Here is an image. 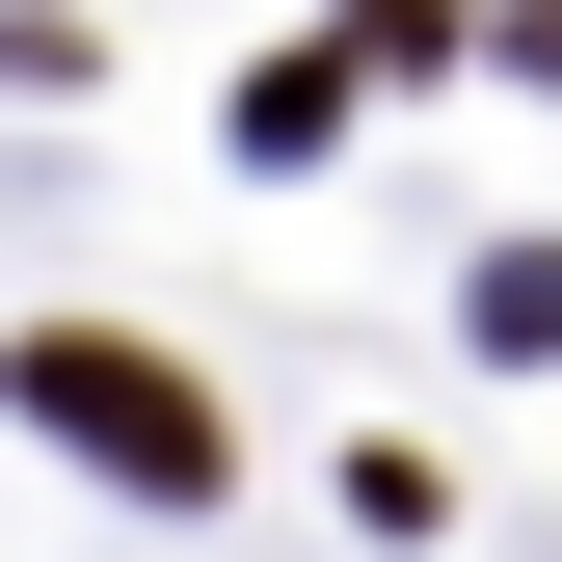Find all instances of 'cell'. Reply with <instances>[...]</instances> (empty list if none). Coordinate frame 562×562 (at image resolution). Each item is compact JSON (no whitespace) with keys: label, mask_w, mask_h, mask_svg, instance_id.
I'll return each mask as SVG.
<instances>
[{"label":"cell","mask_w":562,"mask_h":562,"mask_svg":"<svg viewBox=\"0 0 562 562\" xmlns=\"http://www.w3.org/2000/svg\"><path fill=\"white\" fill-rule=\"evenodd\" d=\"M27 429H54V456H108L134 509H215V402H188L161 348H108V322H27Z\"/></svg>","instance_id":"obj_1"}]
</instances>
